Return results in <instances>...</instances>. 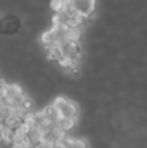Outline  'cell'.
Here are the masks:
<instances>
[{
    "mask_svg": "<svg viewBox=\"0 0 147 148\" xmlns=\"http://www.w3.org/2000/svg\"><path fill=\"white\" fill-rule=\"evenodd\" d=\"M52 107H54L55 110L57 112L59 118L77 121L78 108H77V105H76L74 101H72V100L67 99V97H64V96H59L54 100Z\"/></svg>",
    "mask_w": 147,
    "mask_h": 148,
    "instance_id": "obj_1",
    "label": "cell"
},
{
    "mask_svg": "<svg viewBox=\"0 0 147 148\" xmlns=\"http://www.w3.org/2000/svg\"><path fill=\"white\" fill-rule=\"evenodd\" d=\"M70 9L82 18H89L94 12H95V1L93 0H73L68 1Z\"/></svg>",
    "mask_w": 147,
    "mask_h": 148,
    "instance_id": "obj_2",
    "label": "cell"
},
{
    "mask_svg": "<svg viewBox=\"0 0 147 148\" xmlns=\"http://www.w3.org/2000/svg\"><path fill=\"white\" fill-rule=\"evenodd\" d=\"M21 22L17 17L12 14H7L3 17V21L0 23V34L3 35H14L20 31Z\"/></svg>",
    "mask_w": 147,
    "mask_h": 148,
    "instance_id": "obj_3",
    "label": "cell"
},
{
    "mask_svg": "<svg viewBox=\"0 0 147 148\" xmlns=\"http://www.w3.org/2000/svg\"><path fill=\"white\" fill-rule=\"evenodd\" d=\"M57 146L59 148H89V143L83 138H73L65 135Z\"/></svg>",
    "mask_w": 147,
    "mask_h": 148,
    "instance_id": "obj_4",
    "label": "cell"
},
{
    "mask_svg": "<svg viewBox=\"0 0 147 148\" xmlns=\"http://www.w3.org/2000/svg\"><path fill=\"white\" fill-rule=\"evenodd\" d=\"M3 17H4V16H3V13H0V23H1V21H3Z\"/></svg>",
    "mask_w": 147,
    "mask_h": 148,
    "instance_id": "obj_5",
    "label": "cell"
}]
</instances>
